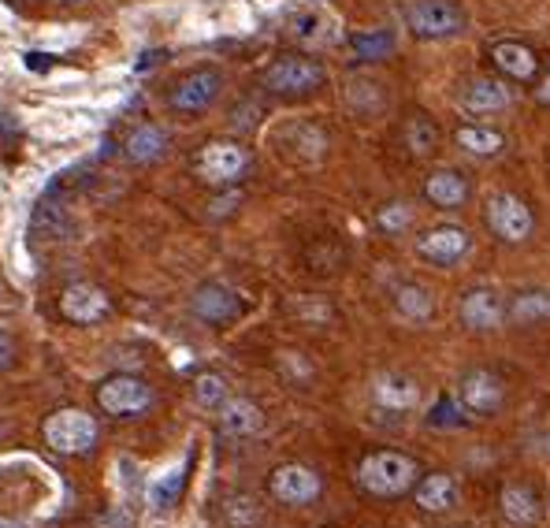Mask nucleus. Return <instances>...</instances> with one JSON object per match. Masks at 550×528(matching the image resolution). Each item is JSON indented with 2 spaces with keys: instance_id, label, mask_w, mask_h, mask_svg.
I'll list each match as a JSON object with an SVG mask.
<instances>
[{
  "instance_id": "nucleus-29",
  "label": "nucleus",
  "mask_w": 550,
  "mask_h": 528,
  "mask_svg": "<svg viewBox=\"0 0 550 528\" xmlns=\"http://www.w3.org/2000/svg\"><path fill=\"white\" fill-rule=\"evenodd\" d=\"M506 317L513 324H547L550 320V294L547 291H524L506 305Z\"/></svg>"
},
{
  "instance_id": "nucleus-19",
  "label": "nucleus",
  "mask_w": 550,
  "mask_h": 528,
  "mask_svg": "<svg viewBox=\"0 0 550 528\" xmlns=\"http://www.w3.org/2000/svg\"><path fill=\"white\" fill-rule=\"evenodd\" d=\"M498 506H502V517L517 528H532L539 525V517H543V499H539V491L528 488V484H506Z\"/></svg>"
},
{
  "instance_id": "nucleus-43",
  "label": "nucleus",
  "mask_w": 550,
  "mask_h": 528,
  "mask_svg": "<svg viewBox=\"0 0 550 528\" xmlns=\"http://www.w3.org/2000/svg\"><path fill=\"white\" fill-rule=\"evenodd\" d=\"M0 298H4V287H0Z\"/></svg>"
},
{
  "instance_id": "nucleus-23",
  "label": "nucleus",
  "mask_w": 550,
  "mask_h": 528,
  "mask_svg": "<svg viewBox=\"0 0 550 528\" xmlns=\"http://www.w3.org/2000/svg\"><path fill=\"white\" fill-rule=\"evenodd\" d=\"M220 428L227 436H257L264 428V413L257 402H249V398H227L220 406Z\"/></svg>"
},
{
  "instance_id": "nucleus-6",
  "label": "nucleus",
  "mask_w": 550,
  "mask_h": 528,
  "mask_svg": "<svg viewBox=\"0 0 550 528\" xmlns=\"http://www.w3.org/2000/svg\"><path fill=\"white\" fill-rule=\"evenodd\" d=\"M458 402L472 417H495L506 406V383L491 369H469L458 380Z\"/></svg>"
},
{
  "instance_id": "nucleus-31",
  "label": "nucleus",
  "mask_w": 550,
  "mask_h": 528,
  "mask_svg": "<svg viewBox=\"0 0 550 528\" xmlns=\"http://www.w3.org/2000/svg\"><path fill=\"white\" fill-rule=\"evenodd\" d=\"M406 146L413 157H432L435 149H439V127L424 112H417L406 123Z\"/></svg>"
},
{
  "instance_id": "nucleus-7",
  "label": "nucleus",
  "mask_w": 550,
  "mask_h": 528,
  "mask_svg": "<svg viewBox=\"0 0 550 528\" xmlns=\"http://www.w3.org/2000/svg\"><path fill=\"white\" fill-rule=\"evenodd\" d=\"M45 443L60 454H86L97 443V421L82 410H60L45 421Z\"/></svg>"
},
{
  "instance_id": "nucleus-13",
  "label": "nucleus",
  "mask_w": 550,
  "mask_h": 528,
  "mask_svg": "<svg viewBox=\"0 0 550 528\" xmlns=\"http://www.w3.org/2000/svg\"><path fill=\"white\" fill-rule=\"evenodd\" d=\"M197 164L209 183H238L249 172V149L238 142H212L201 149Z\"/></svg>"
},
{
  "instance_id": "nucleus-34",
  "label": "nucleus",
  "mask_w": 550,
  "mask_h": 528,
  "mask_svg": "<svg viewBox=\"0 0 550 528\" xmlns=\"http://www.w3.org/2000/svg\"><path fill=\"white\" fill-rule=\"evenodd\" d=\"M376 224H380V231H387V235H402V231L413 224V209H409L406 201H391L387 209H380Z\"/></svg>"
},
{
  "instance_id": "nucleus-17",
  "label": "nucleus",
  "mask_w": 550,
  "mask_h": 528,
  "mask_svg": "<svg viewBox=\"0 0 550 528\" xmlns=\"http://www.w3.org/2000/svg\"><path fill=\"white\" fill-rule=\"evenodd\" d=\"M372 402H376L380 410L406 413L420 402V383L402 376V372H380V376L372 380Z\"/></svg>"
},
{
  "instance_id": "nucleus-12",
  "label": "nucleus",
  "mask_w": 550,
  "mask_h": 528,
  "mask_svg": "<svg viewBox=\"0 0 550 528\" xmlns=\"http://www.w3.org/2000/svg\"><path fill=\"white\" fill-rule=\"evenodd\" d=\"M458 317L469 331H495L506 320V302L495 287H472V291L461 294Z\"/></svg>"
},
{
  "instance_id": "nucleus-37",
  "label": "nucleus",
  "mask_w": 550,
  "mask_h": 528,
  "mask_svg": "<svg viewBox=\"0 0 550 528\" xmlns=\"http://www.w3.org/2000/svg\"><path fill=\"white\" fill-rule=\"evenodd\" d=\"M235 205H242V194H238V190H231V194H223V198L212 201V216H227V212L235 209Z\"/></svg>"
},
{
  "instance_id": "nucleus-14",
  "label": "nucleus",
  "mask_w": 550,
  "mask_h": 528,
  "mask_svg": "<svg viewBox=\"0 0 550 528\" xmlns=\"http://www.w3.org/2000/svg\"><path fill=\"white\" fill-rule=\"evenodd\" d=\"M60 313L71 324H97L108 317V294L93 283H71L60 294Z\"/></svg>"
},
{
  "instance_id": "nucleus-24",
  "label": "nucleus",
  "mask_w": 550,
  "mask_h": 528,
  "mask_svg": "<svg viewBox=\"0 0 550 528\" xmlns=\"http://www.w3.org/2000/svg\"><path fill=\"white\" fill-rule=\"evenodd\" d=\"M183 480H186V458L179 465H168L164 473L153 476V480L145 484V499H149V510H153V514H168L171 506L179 502Z\"/></svg>"
},
{
  "instance_id": "nucleus-25",
  "label": "nucleus",
  "mask_w": 550,
  "mask_h": 528,
  "mask_svg": "<svg viewBox=\"0 0 550 528\" xmlns=\"http://www.w3.org/2000/svg\"><path fill=\"white\" fill-rule=\"evenodd\" d=\"M71 231V220H67V209L60 201H38L34 212H30V238L34 242H60Z\"/></svg>"
},
{
  "instance_id": "nucleus-30",
  "label": "nucleus",
  "mask_w": 550,
  "mask_h": 528,
  "mask_svg": "<svg viewBox=\"0 0 550 528\" xmlns=\"http://www.w3.org/2000/svg\"><path fill=\"white\" fill-rule=\"evenodd\" d=\"M346 105L354 108L357 116H380L383 108H387V93H383L380 82L354 79L346 86Z\"/></svg>"
},
{
  "instance_id": "nucleus-27",
  "label": "nucleus",
  "mask_w": 550,
  "mask_h": 528,
  "mask_svg": "<svg viewBox=\"0 0 550 528\" xmlns=\"http://www.w3.org/2000/svg\"><path fill=\"white\" fill-rule=\"evenodd\" d=\"M394 49H398L394 30L380 27V30H357V34H350V53H354V60H361V64H380Z\"/></svg>"
},
{
  "instance_id": "nucleus-42",
  "label": "nucleus",
  "mask_w": 550,
  "mask_h": 528,
  "mask_svg": "<svg viewBox=\"0 0 550 528\" xmlns=\"http://www.w3.org/2000/svg\"><path fill=\"white\" fill-rule=\"evenodd\" d=\"M67 4H79V0H67Z\"/></svg>"
},
{
  "instance_id": "nucleus-20",
  "label": "nucleus",
  "mask_w": 550,
  "mask_h": 528,
  "mask_svg": "<svg viewBox=\"0 0 550 528\" xmlns=\"http://www.w3.org/2000/svg\"><path fill=\"white\" fill-rule=\"evenodd\" d=\"M168 153V131L157 123H138L127 138H123V157L131 164H157Z\"/></svg>"
},
{
  "instance_id": "nucleus-11",
  "label": "nucleus",
  "mask_w": 550,
  "mask_h": 528,
  "mask_svg": "<svg viewBox=\"0 0 550 528\" xmlns=\"http://www.w3.org/2000/svg\"><path fill=\"white\" fill-rule=\"evenodd\" d=\"M268 488H272L275 499L287 502V506H309V502L320 499L324 484H320V473H316V469L287 462L272 473V484H268Z\"/></svg>"
},
{
  "instance_id": "nucleus-35",
  "label": "nucleus",
  "mask_w": 550,
  "mask_h": 528,
  "mask_svg": "<svg viewBox=\"0 0 550 528\" xmlns=\"http://www.w3.org/2000/svg\"><path fill=\"white\" fill-rule=\"evenodd\" d=\"M428 424L432 428H461L465 424V410H461L458 398H439L432 406V413H428Z\"/></svg>"
},
{
  "instance_id": "nucleus-26",
  "label": "nucleus",
  "mask_w": 550,
  "mask_h": 528,
  "mask_svg": "<svg viewBox=\"0 0 550 528\" xmlns=\"http://www.w3.org/2000/svg\"><path fill=\"white\" fill-rule=\"evenodd\" d=\"M454 142H458L469 157H480V160H491V157H498V153L506 149L502 131L484 127V123H461L458 134H454Z\"/></svg>"
},
{
  "instance_id": "nucleus-32",
  "label": "nucleus",
  "mask_w": 550,
  "mask_h": 528,
  "mask_svg": "<svg viewBox=\"0 0 550 528\" xmlns=\"http://www.w3.org/2000/svg\"><path fill=\"white\" fill-rule=\"evenodd\" d=\"M227 398H231L227 395V380L220 372H201L194 380V402L201 410H220Z\"/></svg>"
},
{
  "instance_id": "nucleus-4",
  "label": "nucleus",
  "mask_w": 550,
  "mask_h": 528,
  "mask_svg": "<svg viewBox=\"0 0 550 528\" xmlns=\"http://www.w3.org/2000/svg\"><path fill=\"white\" fill-rule=\"evenodd\" d=\"M484 220H487V227H491V235H495L498 242H510V246L528 242L532 231H536V216H532V209L524 205V198H517V194H510V190H498V194L487 198Z\"/></svg>"
},
{
  "instance_id": "nucleus-36",
  "label": "nucleus",
  "mask_w": 550,
  "mask_h": 528,
  "mask_svg": "<svg viewBox=\"0 0 550 528\" xmlns=\"http://www.w3.org/2000/svg\"><path fill=\"white\" fill-rule=\"evenodd\" d=\"M12 365H15V343L8 331H0V372L12 369Z\"/></svg>"
},
{
  "instance_id": "nucleus-1",
  "label": "nucleus",
  "mask_w": 550,
  "mask_h": 528,
  "mask_svg": "<svg viewBox=\"0 0 550 528\" xmlns=\"http://www.w3.org/2000/svg\"><path fill=\"white\" fill-rule=\"evenodd\" d=\"M261 82L272 97L298 101V97H313L320 86H328V67L313 56H279L275 64L264 67Z\"/></svg>"
},
{
  "instance_id": "nucleus-2",
  "label": "nucleus",
  "mask_w": 550,
  "mask_h": 528,
  "mask_svg": "<svg viewBox=\"0 0 550 528\" xmlns=\"http://www.w3.org/2000/svg\"><path fill=\"white\" fill-rule=\"evenodd\" d=\"M357 480L376 499H398L417 484V462L409 454H398V450H376L361 462Z\"/></svg>"
},
{
  "instance_id": "nucleus-9",
  "label": "nucleus",
  "mask_w": 550,
  "mask_h": 528,
  "mask_svg": "<svg viewBox=\"0 0 550 528\" xmlns=\"http://www.w3.org/2000/svg\"><path fill=\"white\" fill-rule=\"evenodd\" d=\"M223 90V75L216 67H197L190 75L175 82V90L168 93V105L175 112H205V108L220 97Z\"/></svg>"
},
{
  "instance_id": "nucleus-40",
  "label": "nucleus",
  "mask_w": 550,
  "mask_h": 528,
  "mask_svg": "<svg viewBox=\"0 0 550 528\" xmlns=\"http://www.w3.org/2000/svg\"><path fill=\"white\" fill-rule=\"evenodd\" d=\"M164 60V53L160 49H153V53H145V60H138V71H145V67H153V64H160Z\"/></svg>"
},
{
  "instance_id": "nucleus-33",
  "label": "nucleus",
  "mask_w": 550,
  "mask_h": 528,
  "mask_svg": "<svg viewBox=\"0 0 550 528\" xmlns=\"http://www.w3.org/2000/svg\"><path fill=\"white\" fill-rule=\"evenodd\" d=\"M261 119H264V105L249 97V101H242V105L231 108V119H227V123H231V131L249 134V131H257V127H261Z\"/></svg>"
},
{
  "instance_id": "nucleus-15",
  "label": "nucleus",
  "mask_w": 550,
  "mask_h": 528,
  "mask_svg": "<svg viewBox=\"0 0 550 528\" xmlns=\"http://www.w3.org/2000/svg\"><path fill=\"white\" fill-rule=\"evenodd\" d=\"M491 64H495L498 75H506L513 82H532L539 75V56L532 45H524V41H495L491 45Z\"/></svg>"
},
{
  "instance_id": "nucleus-39",
  "label": "nucleus",
  "mask_w": 550,
  "mask_h": 528,
  "mask_svg": "<svg viewBox=\"0 0 550 528\" xmlns=\"http://www.w3.org/2000/svg\"><path fill=\"white\" fill-rule=\"evenodd\" d=\"M15 134H19V119L0 105V138H15Z\"/></svg>"
},
{
  "instance_id": "nucleus-41",
  "label": "nucleus",
  "mask_w": 550,
  "mask_h": 528,
  "mask_svg": "<svg viewBox=\"0 0 550 528\" xmlns=\"http://www.w3.org/2000/svg\"><path fill=\"white\" fill-rule=\"evenodd\" d=\"M536 97L543 101V105H550V75H547V82H543V86L536 90Z\"/></svg>"
},
{
  "instance_id": "nucleus-16",
  "label": "nucleus",
  "mask_w": 550,
  "mask_h": 528,
  "mask_svg": "<svg viewBox=\"0 0 550 528\" xmlns=\"http://www.w3.org/2000/svg\"><path fill=\"white\" fill-rule=\"evenodd\" d=\"M290 38L305 49H328L342 38V30L335 23V15H328L324 8H305L290 19Z\"/></svg>"
},
{
  "instance_id": "nucleus-8",
  "label": "nucleus",
  "mask_w": 550,
  "mask_h": 528,
  "mask_svg": "<svg viewBox=\"0 0 550 528\" xmlns=\"http://www.w3.org/2000/svg\"><path fill=\"white\" fill-rule=\"evenodd\" d=\"M97 402L112 417H138L142 410H149L153 391H149V383L131 376V372H116L97 387Z\"/></svg>"
},
{
  "instance_id": "nucleus-10",
  "label": "nucleus",
  "mask_w": 550,
  "mask_h": 528,
  "mask_svg": "<svg viewBox=\"0 0 550 528\" xmlns=\"http://www.w3.org/2000/svg\"><path fill=\"white\" fill-rule=\"evenodd\" d=\"M472 250V235L465 227L458 224H443V227H432L417 238V253L424 261L439 264V268H454L461 257H469Z\"/></svg>"
},
{
  "instance_id": "nucleus-5",
  "label": "nucleus",
  "mask_w": 550,
  "mask_h": 528,
  "mask_svg": "<svg viewBox=\"0 0 550 528\" xmlns=\"http://www.w3.org/2000/svg\"><path fill=\"white\" fill-rule=\"evenodd\" d=\"M190 313H194L201 324H212V328H227V324H235L242 313H246V302H242V294L235 287H227L220 279H209V283H201L190 298Z\"/></svg>"
},
{
  "instance_id": "nucleus-21",
  "label": "nucleus",
  "mask_w": 550,
  "mask_h": 528,
  "mask_svg": "<svg viewBox=\"0 0 550 528\" xmlns=\"http://www.w3.org/2000/svg\"><path fill=\"white\" fill-rule=\"evenodd\" d=\"M417 488V506L424 514H446V510H454L458 506V480L450 473H428L424 480L413 484Z\"/></svg>"
},
{
  "instance_id": "nucleus-38",
  "label": "nucleus",
  "mask_w": 550,
  "mask_h": 528,
  "mask_svg": "<svg viewBox=\"0 0 550 528\" xmlns=\"http://www.w3.org/2000/svg\"><path fill=\"white\" fill-rule=\"evenodd\" d=\"M23 64H27V71H38V75H45V71L53 67V60H49V53H27V56H23Z\"/></svg>"
},
{
  "instance_id": "nucleus-18",
  "label": "nucleus",
  "mask_w": 550,
  "mask_h": 528,
  "mask_svg": "<svg viewBox=\"0 0 550 528\" xmlns=\"http://www.w3.org/2000/svg\"><path fill=\"white\" fill-rule=\"evenodd\" d=\"M513 105V93L502 79H472L461 90V108L472 116H495Z\"/></svg>"
},
{
  "instance_id": "nucleus-3",
  "label": "nucleus",
  "mask_w": 550,
  "mask_h": 528,
  "mask_svg": "<svg viewBox=\"0 0 550 528\" xmlns=\"http://www.w3.org/2000/svg\"><path fill=\"white\" fill-rule=\"evenodd\" d=\"M402 19H406L409 34L420 41H446L469 30V12L458 0H413L406 4Z\"/></svg>"
},
{
  "instance_id": "nucleus-28",
  "label": "nucleus",
  "mask_w": 550,
  "mask_h": 528,
  "mask_svg": "<svg viewBox=\"0 0 550 528\" xmlns=\"http://www.w3.org/2000/svg\"><path fill=\"white\" fill-rule=\"evenodd\" d=\"M394 309L406 320H413V324H424V320H432L435 313V294L428 291L424 283H402V287L394 291Z\"/></svg>"
},
{
  "instance_id": "nucleus-22",
  "label": "nucleus",
  "mask_w": 550,
  "mask_h": 528,
  "mask_svg": "<svg viewBox=\"0 0 550 528\" xmlns=\"http://www.w3.org/2000/svg\"><path fill=\"white\" fill-rule=\"evenodd\" d=\"M424 198L432 201L435 209H461L469 201V179L454 168H443V172H432L424 179Z\"/></svg>"
}]
</instances>
